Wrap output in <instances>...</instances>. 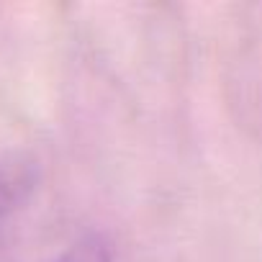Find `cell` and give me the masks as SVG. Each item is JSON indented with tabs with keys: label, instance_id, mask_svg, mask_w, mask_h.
Instances as JSON below:
<instances>
[{
	"label": "cell",
	"instance_id": "7a4b0ae2",
	"mask_svg": "<svg viewBox=\"0 0 262 262\" xmlns=\"http://www.w3.org/2000/svg\"><path fill=\"white\" fill-rule=\"evenodd\" d=\"M54 262H113V254L103 236L88 234L77 239L75 244H70Z\"/></svg>",
	"mask_w": 262,
	"mask_h": 262
},
{
	"label": "cell",
	"instance_id": "6da1fadb",
	"mask_svg": "<svg viewBox=\"0 0 262 262\" xmlns=\"http://www.w3.org/2000/svg\"><path fill=\"white\" fill-rule=\"evenodd\" d=\"M39 183V165L21 149H0V219L18 211Z\"/></svg>",
	"mask_w": 262,
	"mask_h": 262
}]
</instances>
